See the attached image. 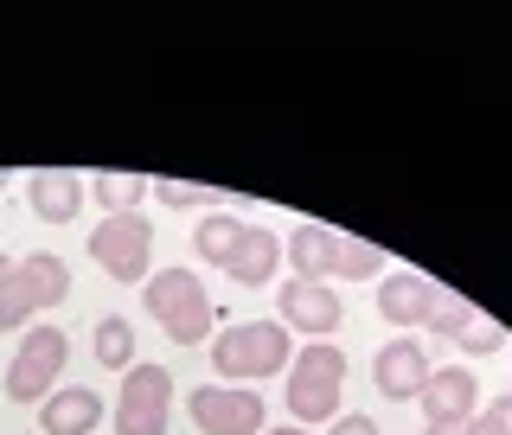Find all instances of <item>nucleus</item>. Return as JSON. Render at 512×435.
<instances>
[{
	"label": "nucleus",
	"mask_w": 512,
	"mask_h": 435,
	"mask_svg": "<svg viewBox=\"0 0 512 435\" xmlns=\"http://www.w3.org/2000/svg\"><path fill=\"white\" fill-rule=\"evenodd\" d=\"M474 423V416H468ZM468 423H429V435H468Z\"/></svg>",
	"instance_id": "nucleus-26"
},
{
	"label": "nucleus",
	"mask_w": 512,
	"mask_h": 435,
	"mask_svg": "<svg viewBox=\"0 0 512 435\" xmlns=\"http://www.w3.org/2000/svg\"><path fill=\"white\" fill-rule=\"evenodd\" d=\"M288 359H295V333H288L282 320H237V327H224L212 340L218 378L244 384V391H256L263 378H282Z\"/></svg>",
	"instance_id": "nucleus-1"
},
{
	"label": "nucleus",
	"mask_w": 512,
	"mask_h": 435,
	"mask_svg": "<svg viewBox=\"0 0 512 435\" xmlns=\"http://www.w3.org/2000/svg\"><path fill=\"white\" fill-rule=\"evenodd\" d=\"M282 263V237L263 231V224H244V237H237V256L224 263V276H231L237 288H263L269 276H276Z\"/></svg>",
	"instance_id": "nucleus-16"
},
{
	"label": "nucleus",
	"mask_w": 512,
	"mask_h": 435,
	"mask_svg": "<svg viewBox=\"0 0 512 435\" xmlns=\"http://www.w3.org/2000/svg\"><path fill=\"white\" fill-rule=\"evenodd\" d=\"M429 346L416 340V333H397L391 346H378V359H372V384H378V397H391V404H410L416 391L429 384Z\"/></svg>",
	"instance_id": "nucleus-10"
},
{
	"label": "nucleus",
	"mask_w": 512,
	"mask_h": 435,
	"mask_svg": "<svg viewBox=\"0 0 512 435\" xmlns=\"http://www.w3.org/2000/svg\"><path fill=\"white\" fill-rule=\"evenodd\" d=\"M32 314H39V295H32V282L20 276V263H13V276L0 282V333H20Z\"/></svg>",
	"instance_id": "nucleus-22"
},
{
	"label": "nucleus",
	"mask_w": 512,
	"mask_h": 435,
	"mask_svg": "<svg viewBox=\"0 0 512 435\" xmlns=\"http://www.w3.org/2000/svg\"><path fill=\"white\" fill-rule=\"evenodd\" d=\"M84 250L96 256V269H103L109 282L141 288V282H148V269H154V224L141 218V212H116V218H103L90 231Z\"/></svg>",
	"instance_id": "nucleus-4"
},
{
	"label": "nucleus",
	"mask_w": 512,
	"mask_h": 435,
	"mask_svg": "<svg viewBox=\"0 0 512 435\" xmlns=\"http://www.w3.org/2000/svg\"><path fill=\"white\" fill-rule=\"evenodd\" d=\"M64 359H71V340H64L58 327H26V340L7 365V397L13 404H45V397L58 391Z\"/></svg>",
	"instance_id": "nucleus-5"
},
{
	"label": "nucleus",
	"mask_w": 512,
	"mask_h": 435,
	"mask_svg": "<svg viewBox=\"0 0 512 435\" xmlns=\"http://www.w3.org/2000/svg\"><path fill=\"white\" fill-rule=\"evenodd\" d=\"M32 435H39V429H32Z\"/></svg>",
	"instance_id": "nucleus-31"
},
{
	"label": "nucleus",
	"mask_w": 512,
	"mask_h": 435,
	"mask_svg": "<svg viewBox=\"0 0 512 435\" xmlns=\"http://www.w3.org/2000/svg\"><path fill=\"white\" fill-rule=\"evenodd\" d=\"M276 320L288 333H308V340H327V333H340V320H346V308H340V295H333V282H282V295H276Z\"/></svg>",
	"instance_id": "nucleus-8"
},
{
	"label": "nucleus",
	"mask_w": 512,
	"mask_h": 435,
	"mask_svg": "<svg viewBox=\"0 0 512 435\" xmlns=\"http://www.w3.org/2000/svg\"><path fill=\"white\" fill-rule=\"evenodd\" d=\"M186 416L199 423V435H263L269 404L244 384H199L186 397Z\"/></svg>",
	"instance_id": "nucleus-7"
},
{
	"label": "nucleus",
	"mask_w": 512,
	"mask_h": 435,
	"mask_svg": "<svg viewBox=\"0 0 512 435\" xmlns=\"http://www.w3.org/2000/svg\"><path fill=\"white\" fill-rule=\"evenodd\" d=\"M282 256L295 263L301 282H333V256H340V231H327V224H295L288 231Z\"/></svg>",
	"instance_id": "nucleus-15"
},
{
	"label": "nucleus",
	"mask_w": 512,
	"mask_h": 435,
	"mask_svg": "<svg viewBox=\"0 0 512 435\" xmlns=\"http://www.w3.org/2000/svg\"><path fill=\"white\" fill-rule=\"evenodd\" d=\"M26 199H32V218L39 224H71L84 212V180H77L71 167H45L26 180Z\"/></svg>",
	"instance_id": "nucleus-13"
},
{
	"label": "nucleus",
	"mask_w": 512,
	"mask_h": 435,
	"mask_svg": "<svg viewBox=\"0 0 512 435\" xmlns=\"http://www.w3.org/2000/svg\"><path fill=\"white\" fill-rule=\"evenodd\" d=\"M96 423H103V397L84 384H64L39 404V435H96Z\"/></svg>",
	"instance_id": "nucleus-14"
},
{
	"label": "nucleus",
	"mask_w": 512,
	"mask_h": 435,
	"mask_svg": "<svg viewBox=\"0 0 512 435\" xmlns=\"http://www.w3.org/2000/svg\"><path fill=\"white\" fill-rule=\"evenodd\" d=\"M173 416V372L167 365H128L116 397V435H167Z\"/></svg>",
	"instance_id": "nucleus-6"
},
{
	"label": "nucleus",
	"mask_w": 512,
	"mask_h": 435,
	"mask_svg": "<svg viewBox=\"0 0 512 435\" xmlns=\"http://www.w3.org/2000/svg\"><path fill=\"white\" fill-rule=\"evenodd\" d=\"M423 333L442 340V346H455V352H506L500 320H487L474 301H455V295H442V308H436V320H429Z\"/></svg>",
	"instance_id": "nucleus-11"
},
{
	"label": "nucleus",
	"mask_w": 512,
	"mask_h": 435,
	"mask_svg": "<svg viewBox=\"0 0 512 435\" xmlns=\"http://www.w3.org/2000/svg\"><path fill=\"white\" fill-rule=\"evenodd\" d=\"M90 192H96V205H103V218H116V212H135V205L154 192V180L148 173H96Z\"/></svg>",
	"instance_id": "nucleus-19"
},
{
	"label": "nucleus",
	"mask_w": 512,
	"mask_h": 435,
	"mask_svg": "<svg viewBox=\"0 0 512 435\" xmlns=\"http://www.w3.org/2000/svg\"><path fill=\"white\" fill-rule=\"evenodd\" d=\"M506 429H512V391H506Z\"/></svg>",
	"instance_id": "nucleus-30"
},
{
	"label": "nucleus",
	"mask_w": 512,
	"mask_h": 435,
	"mask_svg": "<svg viewBox=\"0 0 512 435\" xmlns=\"http://www.w3.org/2000/svg\"><path fill=\"white\" fill-rule=\"evenodd\" d=\"M90 340H96V365H109V372L135 365V327H128V314H103Z\"/></svg>",
	"instance_id": "nucleus-20"
},
{
	"label": "nucleus",
	"mask_w": 512,
	"mask_h": 435,
	"mask_svg": "<svg viewBox=\"0 0 512 435\" xmlns=\"http://www.w3.org/2000/svg\"><path fill=\"white\" fill-rule=\"evenodd\" d=\"M7 276H13V256H7V250H0V282H7Z\"/></svg>",
	"instance_id": "nucleus-27"
},
{
	"label": "nucleus",
	"mask_w": 512,
	"mask_h": 435,
	"mask_svg": "<svg viewBox=\"0 0 512 435\" xmlns=\"http://www.w3.org/2000/svg\"><path fill=\"white\" fill-rule=\"evenodd\" d=\"M327 435H378V423H372V416H333Z\"/></svg>",
	"instance_id": "nucleus-25"
},
{
	"label": "nucleus",
	"mask_w": 512,
	"mask_h": 435,
	"mask_svg": "<svg viewBox=\"0 0 512 435\" xmlns=\"http://www.w3.org/2000/svg\"><path fill=\"white\" fill-rule=\"evenodd\" d=\"M20 276L32 282V295H39V308H58L64 295H71V263L52 250H39V256H20Z\"/></svg>",
	"instance_id": "nucleus-18"
},
{
	"label": "nucleus",
	"mask_w": 512,
	"mask_h": 435,
	"mask_svg": "<svg viewBox=\"0 0 512 435\" xmlns=\"http://www.w3.org/2000/svg\"><path fill=\"white\" fill-rule=\"evenodd\" d=\"M237 237H244V218H231V212H205V218H199V231H192V250H199L212 269H224V263L237 256Z\"/></svg>",
	"instance_id": "nucleus-17"
},
{
	"label": "nucleus",
	"mask_w": 512,
	"mask_h": 435,
	"mask_svg": "<svg viewBox=\"0 0 512 435\" xmlns=\"http://www.w3.org/2000/svg\"><path fill=\"white\" fill-rule=\"evenodd\" d=\"M442 295H448V288H436L429 276H416V269H397V276L378 282V314L391 320L397 333H423L429 320H436Z\"/></svg>",
	"instance_id": "nucleus-9"
},
{
	"label": "nucleus",
	"mask_w": 512,
	"mask_h": 435,
	"mask_svg": "<svg viewBox=\"0 0 512 435\" xmlns=\"http://www.w3.org/2000/svg\"><path fill=\"white\" fill-rule=\"evenodd\" d=\"M384 276V250L365 244V237H340V256H333V282H372Z\"/></svg>",
	"instance_id": "nucleus-21"
},
{
	"label": "nucleus",
	"mask_w": 512,
	"mask_h": 435,
	"mask_svg": "<svg viewBox=\"0 0 512 435\" xmlns=\"http://www.w3.org/2000/svg\"><path fill=\"white\" fill-rule=\"evenodd\" d=\"M282 378H288L282 404H288V416H295V429H308V423H333V416H340L346 352L333 346V340H308V352H295Z\"/></svg>",
	"instance_id": "nucleus-3"
},
{
	"label": "nucleus",
	"mask_w": 512,
	"mask_h": 435,
	"mask_svg": "<svg viewBox=\"0 0 512 435\" xmlns=\"http://www.w3.org/2000/svg\"><path fill=\"white\" fill-rule=\"evenodd\" d=\"M263 435H308V429H295V423H288V429H263Z\"/></svg>",
	"instance_id": "nucleus-28"
},
{
	"label": "nucleus",
	"mask_w": 512,
	"mask_h": 435,
	"mask_svg": "<svg viewBox=\"0 0 512 435\" xmlns=\"http://www.w3.org/2000/svg\"><path fill=\"white\" fill-rule=\"evenodd\" d=\"M141 301H148L154 327L167 333L173 346H205V333H212V320H218L199 269H154V276L141 282Z\"/></svg>",
	"instance_id": "nucleus-2"
},
{
	"label": "nucleus",
	"mask_w": 512,
	"mask_h": 435,
	"mask_svg": "<svg viewBox=\"0 0 512 435\" xmlns=\"http://www.w3.org/2000/svg\"><path fill=\"white\" fill-rule=\"evenodd\" d=\"M148 199H160V205H180V212H186V205H205L212 192H205V186H186V180H154Z\"/></svg>",
	"instance_id": "nucleus-23"
},
{
	"label": "nucleus",
	"mask_w": 512,
	"mask_h": 435,
	"mask_svg": "<svg viewBox=\"0 0 512 435\" xmlns=\"http://www.w3.org/2000/svg\"><path fill=\"white\" fill-rule=\"evenodd\" d=\"M416 404H423L429 423H468V416L480 410V378L468 372V365H436L429 384L416 391Z\"/></svg>",
	"instance_id": "nucleus-12"
},
{
	"label": "nucleus",
	"mask_w": 512,
	"mask_h": 435,
	"mask_svg": "<svg viewBox=\"0 0 512 435\" xmlns=\"http://www.w3.org/2000/svg\"><path fill=\"white\" fill-rule=\"evenodd\" d=\"M468 435H512V429H506V404H487V410H474Z\"/></svg>",
	"instance_id": "nucleus-24"
},
{
	"label": "nucleus",
	"mask_w": 512,
	"mask_h": 435,
	"mask_svg": "<svg viewBox=\"0 0 512 435\" xmlns=\"http://www.w3.org/2000/svg\"><path fill=\"white\" fill-rule=\"evenodd\" d=\"M7 186H13V173H7V167H0V192H7Z\"/></svg>",
	"instance_id": "nucleus-29"
}]
</instances>
